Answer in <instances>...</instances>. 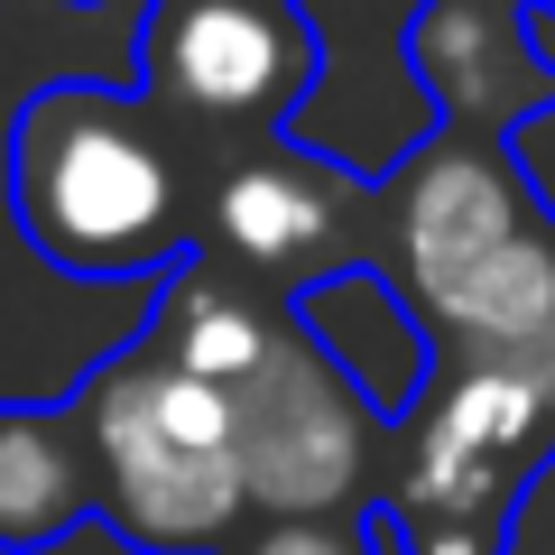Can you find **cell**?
<instances>
[{"label":"cell","mask_w":555,"mask_h":555,"mask_svg":"<svg viewBox=\"0 0 555 555\" xmlns=\"http://www.w3.org/2000/svg\"><path fill=\"white\" fill-rule=\"evenodd\" d=\"M509 167L528 185V204L555 222V102H537L528 120H509Z\"/></svg>","instance_id":"13"},{"label":"cell","mask_w":555,"mask_h":555,"mask_svg":"<svg viewBox=\"0 0 555 555\" xmlns=\"http://www.w3.org/2000/svg\"><path fill=\"white\" fill-rule=\"evenodd\" d=\"M408 65L436 75V93L454 112H500V130L537 112V102H518L500 83V65L528 75V83H555L537 65V47H528V0H426L408 20Z\"/></svg>","instance_id":"9"},{"label":"cell","mask_w":555,"mask_h":555,"mask_svg":"<svg viewBox=\"0 0 555 555\" xmlns=\"http://www.w3.org/2000/svg\"><path fill=\"white\" fill-rule=\"evenodd\" d=\"M75 436L93 454V509L139 555H214L250 509L232 444V389H204L158 352H112L75 389Z\"/></svg>","instance_id":"3"},{"label":"cell","mask_w":555,"mask_h":555,"mask_svg":"<svg viewBox=\"0 0 555 555\" xmlns=\"http://www.w3.org/2000/svg\"><path fill=\"white\" fill-rule=\"evenodd\" d=\"M297 334L371 416H416V398L436 379L426 315L408 306V287H389V278L361 269V259L297 287Z\"/></svg>","instance_id":"7"},{"label":"cell","mask_w":555,"mask_h":555,"mask_svg":"<svg viewBox=\"0 0 555 555\" xmlns=\"http://www.w3.org/2000/svg\"><path fill=\"white\" fill-rule=\"evenodd\" d=\"M10 214L28 250L75 278L177 269L185 195L158 130L112 83H47L10 130Z\"/></svg>","instance_id":"2"},{"label":"cell","mask_w":555,"mask_h":555,"mask_svg":"<svg viewBox=\"0 0 555 555\" xmlns=\"http://www.w3.org/2000/svg\"><path fill=\"white\" fill-rule=\"evenodd\" d=\"M334 214H343V195H334V177L315 158H250L214 195V232L250 269H297L306 250L334 241Z\"/></svg>","instance_id":"10"},{"label":"cell","mask_w":555,"mask_h":555,"mask_svg":"<svg viewBox=\"0 0 555 555\" xmlns=\"http://www.w3.org/2000/svg\"><path fill=\"white\" fill-rule=\"evenodd\" d=\"M93 518V454L75 408L10 398L0 408V555H47Z\"/></svg>","instance_id":"8"},{"label":"cell","mask_w":555,"mask_h":555,"mask_svg":"<svg viewBox=\"0 0 555 555\" xmlns=\"http://www.w3.org/2000/svg\"><path fill=\"white\" fill-rule=\"evenodd\" d=\"M278 324L259 315V306H241L222 278H204L195 259H177L167 269V297H158V343L149 352L177 361L185 379H204V389H241V379L269 361Z\"/></svg>","instance_id":"11"},{"label":"cell","mask_w":555,"mask_h":555,"mask_svg":"<svg viewBox=\"0 0 555 555\" xmlns=\"http://www.w3.org/2000/svg\"><path fill=\"white\" fill-rule=\"evenodd\" d=\"M241 491L269 518H324L361 491L371 463V408L306 352V334H278L269 361L232 389Z\"/></svg>","instance_id":"6"},{"label":"cell","mask_w":555,"mask_h":555,"mask_svg":"<svg viewBox=\"0 0 555 555\" xmlns=\"http://www.w3.org/2000/svg\"><path fill=\"white\" fill-rule=\"evenodd\" d=\"M241 555H379V537H371V518L361 528H324V518H278L259 546H241Z\"/></svg>","instance_id":"14"},{"label":"cell","mask_w":555,"mask_h":555,"mask_svg":"<svg viewBox=\"0 0 555 555\" xmlns=\"http://www.w3.org/2000/svg\"><path fill=\"white\" fill-rule=\"evenodd\" d=\"M408 306L454 324L473 352L555 343V222L528 204L509 139H416L389 185Z\"/></svg>","instance_id":"1"},{"label":"cell","mask_w":555,"mask_h":555,"mask_svg":"<svg viewBox=\"0 0 555 555\" xmlns=\"http://www.w3.org/2000/svg\"><path fill=\"white\" fill-rule=\"evenodd\" d=\"M371 537H379L389 555H500L491 528H463V518H398L389 500L371 509Z\"/></svg>","instance_id":"12"},{"label":"cell","mask_w":555,"mask_h":555,"mask_svg":"<svg viewBox=\"0 0 555 555\" xmlns=\"http://www.w3.org/2000/svg\"><path fill=\"white\" fill-rule=\"evenodd\" d=\"M315 65L306 0H149L139 20V83L185 120H297Z\"/></svg>","instance_id":"4"},{"label":"cell","mask_w":555,"mask_h":555,"mask_svg":"<svg viewBox=\"0 0 555 555\" xmlns=\"http://www.w3.org/2000/svg\"><path fill=\"white\" fill-rule=\"evenodd\" d=\"M555 416V343L537 352H481L436 408H416L408 473H398V518H481L528 481V454Z\"/></svg>","instance_id":"5"}]
</instances>
